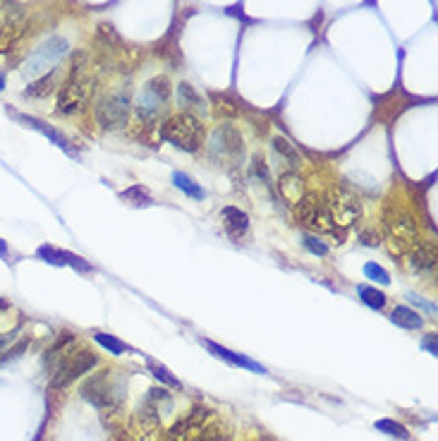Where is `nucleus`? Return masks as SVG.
<instances>
[{"instance_id":"1","label":"nucleus","mask_w":438,"mask_h":441,"mask_svg":"<svg viewBox=\"0 0 438 441\" xmlns=\"http://www.w3.org/2000/svg\"><path fill=\"white\" fill-rule=\"evenodd\" d=\"M89 79H86V53H74L72 65H69V77L65 86L58 94V113L60 115H74L84 108L89 98Z\"/></svg>"},{"instance_id":"2","label":"nucleus","mask_w":438,"mask_h":441,"mask_svg":"<svg viewBox=\"0 0 438 441\" xmlns=\"http://www.w3.org/2000/svg\"><path fill=\"white\" fill-rule=\"evenodd\" d=\"M383 223H385V245L393 257H405L407 249L412 247V242L417 240V220L410 211L405 209L388 204L383 211Z\"/></svg>"},{"instance_id":"3","label":"nucleus","mask_w":438,"mask_h":441,"mask_svg":"<svg viewBox=\"0 0 438 441\" xmlns=\"http://www.w3.org/2000/svg\"><path fill=\"white\" fill-rule=\"evenodd\" d=\"M204 125L197 115L192 113H175L168 120H163L161 125V137L166 139L168 144L182 149V152L194 154L197 149L204 144Z\"/></svg>"},{"instance_id":"4","label":"nucleus","mask_w":438,"mask_h":441,"mask_svg":"<svg viewBox=\"0 0 438 441\" xmlns=\"http://www.w3.org/2000/svg\"><path fill=\"white\" fill-rule=\"evenodd\" d=\"M98 364V355L89 348H77L72 353H65L55 362V367L51 369V386L53 388H67L72 381H77L79 376L89 374Z\"/></svg>"},{"instance_id":"5","label":"nucleus","mask_w":438,"mask_h":441,"mask_svg":"<svg viewBox=\"0 0 438 441\" xmlns=\"http://www.w3.org/2000/svg\"><path fill=\"white\" fill-rule=\"evenodd\" d=\"M171 98V82H168L166 74H156L149 82L142 86L137 101H134V110H137V118L142 120L144 125H154L159 123L161 110Z\"/></svg>"},{"instance_id":"6","label":"nucleus","mask_w":438,"mask_h":441,"mask_svg":"<svg viewBox=\"0 0 438 441\" xmlns=\"http://www.w3.org/2000/svg\"><path fill=\"white\" fill-rule=\"evenodd\" d=\"M69 41L62 37H51L48 41H44L36 51L27 55L25 65H22V74L29 79H39L44 74H48V70H55L60 65V60L67 55Z\"/></svg>"},{"instance_id":"7","label":"nucleus","mask_w":438,"mask_h":441,"mask_svg":"<svg viewBox=\"0 0 438 441\" xmlns=\"http://www.w3.org/2000/svg\"><path fill=\"white\" fill-rule=\"evenodd\" d=\"M130 89L127 86H120V89H113L108 94H103L96 101V108H93V115H96V123L103 127V130H122L130 120Z\"/></svg>"},{"instance_id":"8","label":"nucleus","mask_w":438,"mask_h":441,"mask_svg":"<svg viewBox=\"0 0 438 441\" xmlns=\"http://www.w3.org/2000/svg\"><path fill=\"white\" fill-rule=\"evenodd\" d=\"M297 218L302 225L314 228L317 233H328L333 228V213L328 206V199L319 192H305L300 202H297Z\"/></svg>"},{"instance_id":"9","label":"nucleus","mask_w":438,"mask_h":441,"mask_svg":"<svg viewBox=\"0 0 438 441\" xmlns=\"http://www.w3.org/2000/svg\"><path fill=\"white\" fill-rule=\"evenodd\" d=\"M244 144L242 135L235 125H218L211 135V159L215 161H232L242 156Z\"/></svg>"},{"instance_id":"10","label":"nucleus","mask_w":438,"mask_h":441,"mask_svg":"<svg viewBox=\"0 0 438 441\" xmlns=\"http://www.w3.org/2000/svg\"><path fill=\"white\" fill-rule=\"evenodd\" d=\"M211 410L206 408H192L182 420H178L175 425L166 432V441H197L199 432L206 427Z\"/></svg>"},{"instance_id":"11","label":"nucleus","mask_w":438,"mask_h":441,"mask_svg":"<svg viewBox=\"0 0 438 441\" xmlns=\"http://www.w3.org/2000/svg\"><path fill=\"white\" fill-rule=\"evenodd\" d=\"M79 393H81V398H84L86 403L96 405V408H101V410L115 408V388L110 386L108 372L89 376V379L81 384Z\"/></svg>"},{"instance_id":"12","label":"nucleus","mask_w":438,"mask_h":441,"mask_svg":"<svg viewBox=\"0 0 438 441\" xmlns=\"http://www.w3.org/2000/svg\"><path fill=\"white\" fill-rule=\"evenodd\" d=\"M331 213H333V223H338L340 228H347V225L357 223L361 218V202L357 195L347 192V190H340L336 195V199L328 202Z\"/></svg>"},{"instance_id":"13","label":"nucleus","mask_w":438,"mask_h":441,"mask_svg":"<svg viewBox=\"0 0 438 441\" xmlns=\"http://www.w3.org/2000/svg\"><path fill=\"white\" fill-rule=\"evenodd\" d=\"M132 432L137 441H156L161 434V413L151 403H144L132 417Z\"/></svg>"},{"instance_id":"14","label":"nucleus","mask_w":438,"mask_h":441,"mask_svg":"<svg viewBox=\"0 0 438 441\" xmlns=\"http://www.w3.org/2000/svg\"><path fill=\"white\" fill-rule=\"evenodd\" d=\"M407 257H410V269L414 274H434L436 271V242L431 240H414L412 247L407 249Z\"/></svg>"},{"instance_id":"15","label":"nucleus","mask_w":438,"mask_h":441,"mask_svg":"<svg viewBox=\"0 0 438 441\" xmlns=\"http://www.w3.org/2000/svg\"><path fill=\"white\" fill-rule=\"evenodd\" d=\"M8 113L13 115V118H15L20 125L29 127V130H36V132H41L44 137H48V142H53L55 147H60V149H62V152H72V144L67 142V137L62 135V132H58L55 127H51L48 123H44V120L34 118V115L17 113V110H10V108H8Z\"/></svg>"},{"instance_id":"16","label":"nucleus","mask_w":438,"mask_h":441,"mask_svg":"<svg viewBox=\"0 0 438 441\" xmlns=\"http://www.w3.org/2000/svg\"><path fill=\"white\" fill-rule=\"evenodd\" d=\"M220 220H223L225 233L232 240H239L242 235H247L249 230V216L247 211H242L239 206H223L220 209Z\"/></svg>"},{"instance_id":"17","label":"nucleus","mask_w":438,"mask_h":441,"mask_svg":"<svg viewBox=\"0 0 438 441\" xmlns=\"http://www.w3.org/2000/svg\"><path fill=\"white\" fill-rule=\"evenodd\" d=\"M201 343L208 348V353H213L215 357L225 360V362L235 364V367L249 369V372H259V374H266V369L261 367L259 362H254V360H249L247 355H239V353H232V350H227L225 345H218V343H213V341H201Z\"/></svg>"},{"instance_id":"18","label":"nucleus","mask_w":438,"mask_h":441,"mask_svg":"<svg viewBox=\"0 0 438 441\" xmlns=\"http://www.w3.org/2000/svg\"><path fill=\"white\" fill-rule=\"evenodd\" d=\"M271 147H273V152H276V156L280 159V164L288 168V171H300L302 156H300V152H297V147L290 142V139H285V137H273V139H271Z\"/></svg>"},{"instance_id":"19","label":"nucleus","mask_w":438,"mask_h":441,"mask_svg":"<svg viewBox=\"0 0 438 441\" xmlns=\"http://www.w3.org/2000/svg\"><path fill=\"white\" fill-rule=\"evenodd\" d=\"M278 190L285 199L292 202V204H297V202L305 197V178H302L297 171H285L278 180Z\"/></svg>"},{"instance_id":"20","label":"nucleus","mask_w":438,"mask_h":441,"mask_svg":"<svg viewBox=\"0 0 438 441\" xmlns=\"http://www.w3.org/2000/svg\"><path fill=\"white\" fill-rule=\"evenodd\" d=\"M390 322L398 324L402 329H422L424 327V317H419V312H414L412 307L398 305L390 310Z\"/></svg>"},{"instance_id":"21","label":"nucleus","mask_w":438,"mask_h":441,"mask_svg":"<svg viewBox=\"0 0 438 441\" xmlns=\"http://www.w3.org/2000/svg\"><path fill=\"white\" fill-rule=\"evenodd\" d=\"M53 89H55V70H51L48 74H44V77L34 79V82L27 86V89H25V96L44 98V96H48Z\"/></svg>"},{"instance_id":"22","label":"nucleus","mask_w":438,"mask_h":441,"mask_svg":"<svg viewBox=\"0 0 438 441\" xmlns=\"http://www.w3.org/2000/svg\"><path fill=\"white\" fill-rule=\"evenodd\" d=\"M173 183H175V187L182 190V192L187 197H192V199H204V197H206V192H204V190L190 176H187V173H175Z\"/></svg>"},{"instance_id":"23","label":"nucleus","mask_w":438,"mask_h":441,"mask_svg":"<svg viewBox=\"0 0 438 441\" xmlns=\"http://www.w3.org/2000/svg\"><path fill=\"white\" fill-rule=\"evenodd\" d=\"M125 202H130V204L134 206H146V204H151V195H149V190L144 187V185H132V187H127L125 192L120 195Z\"/></svg>"},{"instance_id":"24","label":"nucleus","mask_w":438,"mask_h":441,"mask_svg":"<svg viewBox=\"0 0 438 441\" xmlns=\"http://www.w3.org/2000/svg\"><path fill=\"white\" fill-rule=\"evenodd\" d=\"M178 98H180V106L182 108H201V96L194 91V86L182 82L178 86Z\"/></svg>"},{"instance_id":"25","label":"nucleus","mask_w":438,"mask_h":441,"mask_svg":"<svg viewBox=\"0 0 438 441\" xmlns=\"http://www.w3.org/2000/svg\"><path fill=\"white\" fill-rule=\"evenodd\" d=\"M230 439H232V432L227 427H220V425L204 427L199 432V437H197V441H230Z\"/></svg>"},{"instance_id":"26","label":"nucleus","mask_w":438,"mask_h":441,"mask_svg":"<svg viewBox=\"0 0 438 441\" xmlns=\"http://www.w3.org/2000/svg\"><path fill=\"white\" fill-rule=\"evenodd\" d=\"M357 293H359L361 303L369 305V307H373V310H381V307L385 305V295L381 293V290H376V288L359 286V288H357Z\"/></svg>"},{"instance_id":"27","label":"nucleus","mask_w":438,"mask_h":441,"mask_svg":"<svg viewBox=\"0 0 438 441\" xmlns=\"http://www.w3.org/2000/svg\"><path fill=\"white\" fill-rule=\"evenodd\" d=\"M36 254L44 259V262H48V264H55V266L65 264V249H58L53 245H41L36 249Z\"/></svg>"},{"instance_id":"28","label":"nucleus","mask_w":438,"mask_h":441,"mask_svg":"<svg viewBox=\"0 0 438 441\" xmlns=\"http://www.w3.org/2000/svg\"><path fill=\"white\" fill-rule=\"evenodd\" d=\"M376 429H381V432L390 434V437H398L402 441L410 439V432H407V427H402L400 422H393V420H378L376 422Z\"/></svg>"},{"instance_id":"29","label":"nucleus","mask_w":438,"mask_h":441,"mask_svg":"<svg viewBox=\"0 0 438 441\" xmlns=\"http://www.w3.org/2000/svg\"><path fill=\"white\" fill-rule=\"evenodd\" d=\"M93 338H96V343H98V345H103L108 353H113V355H120V353H125V350H127V345L122 343V341L115 338V336H110V334H96Z\"/></svg>"},{"instance_id":"30","label":"nucleus","mask_w":438,"mask_h":441,"mask_svg":"<svg viewBox=\"0 0 438 441\" xmlns=\"http://www.w3.org/2000/svg\"><path fill=\"white\" fill-rule=\"evenodd\" d=\"M149 372L154 374L156 379L161 381V384H166V386H173V388H180V386H182L171 372H168L166 367H161V364H156V362H149Z\"/></svg>"},{"instance_id":"31","label":"nucleus","mask_w":438,"mask_h":441,"mask_svg":"<svg viewBox=\"0 0 438 441\" xmlns=\"http://www.w3.org/2000/svg\"><path fill=\"white\" fill-rule=\"evenodd\" d=\"M364 274H366V278H371V281L381 283V286H388V283H390V276H388V271H385L381 264L366 262V264H364Z\"/></svg>"},{"instance_id":"32","label":"nucleus","mask_w":438,"mask_h":441,"mask_svg":"<svg viewBox=\"0 0 438 441\" xmlns=\"http://www.w3.org/2000/svg\"><path fill=\"white\" fill-rule=\"evenodd\" d=\"M252 176L259 178L261 183H268V180H271V173H268V166H266V161H264V156L261 154L252 156Z\"/></svg>"},{"instance_id":"33","label":"nucleus","mask_w":438,"mask_h":441,"mask_svg":"<svg viewBox=\"0 0 438 441\" xmlns=\"http://www.w3.org/2000/svg\"><path fill=\"white\" fill-rule=\"evenodd\" d=\"M305 247L312 254H319V257H326V254H328V245L321 242L319 237H314V235H305Z\"/></svg>"},{"instance_id":"34","label":"nucleus","mask_w":438,"mask_h":441,"mask_svg":"<svg viewBox=\"0 0 438 441\" xmlns=\"http://www.w3.org/2000/svg\"><path fill=\"white\" fill-rule=\"evenodd\" d=\"M359 240H361V245L364 247H376L378 242H381V233H378L376 228H364L359 233Z\"/></svg>"},{"instance_id":"35","label":"nucleus","mask_w":438,"mask_h":441,"mask_svg":"<svg viewBox=\"0 0 438 441\" xmlns=\"http://www.w3.org/2000/svg\"><path fill=\"white\" fill-rule=\"evenodd\" d=\"M17 334H20V329L5 331V334H0V362H3V355H5V353H8L10 348H13L15 338H17Z\"/></svg>"},{"instance_id":"36","label":"nucleus","mask_w":438,"mask_h":441,"mask_svg":"<svg viewBox=\"0 0 438 441\" xmlns=\"http://www.w3.org/2000/svg\"><path fill=\"white\" fill-rule=\"evenodd\" d=\"M98 37H101V41H106V46H118L120 44V37L115 34V29L110 27V25H98Z\"/></svg>"},{"instance_id":"37","label":"nucleus","mask_w":438,"mask_h":441,"mask_svg":"<svg viewBox=\"0 0 438 441\" xmlns=\"http://www.w3.org/2000/svg\"><path fill=\"white\" fill-rule=\"evenodd\" d=\"M65 264H72L77 271H91V266L84 262V259H79L77 254H72V252H65Z\"/></svg>"},{"instance_id":"38","label":"nucleus","mask_w":438,"mask_h":441,"mask_svg":"<svg viewBox=\"0 0 438 441\" xmlns=\"http://www.w3.org/2000/svg\"><path fill=\"white\" fill-rule=\"evenodd\" d=\"M407 298H410L412 300V303H417V305H422V307H426V310H429V312H436V307L434 305H431V303H424V300L422 298H419V295H407Z\"/></svg>"},{"instance_id":"39","label":"nucleus","mask_w":438,"mask_h":441,"mask_svg":"<svg viewBox=\"0 0 438 441\" xmlns=\"http://www.w3.org/2000/svg\"><path fill=\"white\" fill-rule=\"evenodd\" d=\"M424 348H429V350H431V355H436V336L434 334H431V338H429V336H426V338H424Z\"/></svg>"},{"instance_id":"40","label":"nucleus","mask_w":438,"mask_h":441,"mask_svg":"<svg viewBox=\"0 0 438 441\" xmlns=\"http://www.w3.org/2000/svg\"><path fill=\"white\" fill-rule=\"evenodd\" d=\"M0 257H8V245H5V240H0Z\"/></svg>"},{"instance_id":"41","label":"nucleus","mask_w":438,"mask_h":441,"mask_svg":"<svg viewBox=\"0 0 438 441\" xmlns=\"http://www.w3.org/2000/svg\"><path fill=\"white\" fill-rule=\"evenodd\" d=\"M0 89H5V74L0 72Z\"/></svg>"},{"instance_id":"42","label":"nucleus","mask_w":438,"mask_h":441,"mask_svg":"<svg viewBox=\"0 0 438 441\" xmlns=\"http://www.w3.org/2000/svg\"><path fill=\"white\" fill-rule=\"evenodd\" d=\"M0 307H5V305H3V303H0Z\"/></svg>"}]
</instances>
